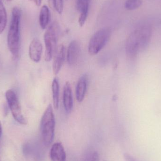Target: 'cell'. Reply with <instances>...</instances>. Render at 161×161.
I'll return each instance as SVG.
<instances>
[{
    "mask_svg": "<svg viewBox=\"0 0 161 161\" xmlns=\"http://www.w3.org/2000/svg\"><path fill=\"white\" fill-rule=\"evenodd\" d=\"M142 0H127L125 7L128 10H134L139 8L142 5Z\"/></svg>",
    "mask_w": 161,
    "mask_h": 161,
    "instance_id": "17",
    "label": "cell"
},
{
    "mask_svg": "<svg viewBox=\"0 0 161 161\" xmlns=\"http://www.w3.org/2000/svg\"><path fill=\"white\" fill-rule=\"evenodd\" d=\"M80 44L76 40L72 41L69 44L67 50V61L71 66H75L79 61L80 55Z\"/></svg>",
    "mask_w": 161,
    "mask_h": 161,
    "instance_id": "7",
    "label": "cell"
},
{
    "mask_svg": "<svg viewBox=\"0 0 161 161\" xmlns=\"http://www.w3.org/2000/svg\"><path fill=\"white\" fill-rule=\"evenodd\" d=\"M88 76L87 74H83L79 78L76 87V98L79 102H81L84 99L87 90Z\"/></svg>",
    "mask_w": 161,
    "mask_h": 161,
    "instance_id": "11",
    "label": "cell"
},
{
    "mask_svg": "<svg viewBox=\"0 0 161 161\" xmlns=\"http://www.w3.org/2000/svg\"><path fill=\"white\" fill-rule=\"evenodd\" d=\"M59 30L58 24L56 22H54L49 26L44 34L46 61H50L52 59L57 48Z\"/></svg>",
    "mask_w": 161,
    "mask_h": 161,
    "instance_id": "4",
    "label": "cell"
},
{
    "mask_svg": "<svg viewBox=\"0 0 161 161\" xmlns=\"http://www.w3.org/2000/svg\"><path fill=\"white\" fill-rule=\"evenodd\" d=\"M42 43L39 40L35 38L32 41L29 47V55L30 59L36 63L39 62L42 56Z\"/></svg>",
    "mask_w": 161,
    "mask_h": 161,
    "instance_id": "9",
    "label": "cell"
},
{
    "mask_svg": "<svg viewBox=\"0 0 161 161\" xmlns=\"http://www.w3.org/2000/svg\"><path fill=\"white\" fill-rule=\"evenodd\" d=\"M63 105L67 113L70 114L73 108V98L71 86L69 81L65 83L63 90Z\"/></svg>",
    "mask_w": 161,
    "mask_h": 161,
    "instance_id": "10",
    "label": "cell"
},
{
    "mask_svg": "<svg viewBox=\"0 0 161 161\" xmlns=\"http://www.w3.org/2000/svg\"><path fill=\"white\" fill-rule=\"evenodd\" d=\"M55 120L53 106L49 104L44 111L40 124V130L42 141L46 146L53 142L54 137Z\"/></svg>",
    "mask_w": 161,
    "mask_h": 161,
    "instance_id": "3",
    "label": "cell"
},
{
    "mask_svg": "<svg viewBox=\"0 0 161 161\" xmlns=\"http://www.w3.org/2000/svg\"><path fill=\"white\" fill-rule=\"evenodd\" d=\"M21 10L15 7L11 12V21L7 35L8 49L14 58L19 55L20 47V21Z\"/></svg>",
    "mask_w": 161,
    "mask_h": 161,
    "instance_id": "2",
    "label": "cell"
},
{
    "mask_svg": "<svg viewBox=\"0 0 161 161\" xmlns=\"http://www.w3.org/2000/svg\"><path fill=\"white\" fill-rule=\"evenodd\" d=\"M66 48L63 44L58 46L53 55V68L54 74H58L61 70L66 57Z\"/></svg>",
    "mask_w": 161,
    "mask_h": 161,
    "instance_id": "8",
    "label": "cell"
},
{
    "mask_svg": "<svg viewBox=\"0 0 161 161\" xmlns=\"http://www.w3.org/2000/svg\"><path fill=\"white\" fill-rule=\"evenodd\" d=\"M2 134V125H1V122H0V138H1V136Z\"/></svg>",
    "mask_w": 161,
    "mask_h": 161,
    "instance_id": "20",
    "label": "cell"
},
{
    "mask_svg": "<svg viewBox=\"0 0 161 161\" xmlns=\"http://www.w3.org/2000/svg\"><path fill=\"white\" fill-rule=\"evenodd\" d=\"M5 96L14 119L21 125H26L27 120L22 113L20 105L16 93L12 90H8L6 92Z\"/></svg>",
    "mask_w": 161,
    "mask_h": 161,
    "instance_id": "6",
    "label": "cell"
},
{
    "mask_svg": "<svg viewBox=\"0 0 161 161\" xmlns=\"http://www.w3.org/2000/svg\"><path fill=\"white\" fill-rule=\"evenodd\" d=\"M7 22L6 10L2 0H0V35L5 29Z\"/></svg>",
    "mask_w": 161,
    "mask_h": 161,
    "instance_id": "16",
    "label": "cell"
},
{
    "mask_svg": "<svg viewBox=\"0 0 161 161\" xmlns=\"http://www.w3.org/2000/svg\"><path fill=\"white\" fill-rule=\"evenodd\" d=\"M52 93L53 108L56 110H57L58 108L59 99V81L57 77L54 78L52 83Z\"/></svg>",
    "mask_w": 161,
    "mask_h": 161,
    "instance_id": "15",
    "label": "cell"
},
{
    "mask_svg": "<svg viewBox=\"0 0 161 161\" xmlns=\"http://www.w3.org/2000/svg\"><path fill=\"white\" fill-rule=\"evenodd\" d=\"M30 1L35 3V4L37 6H40L41 5L42 0H30Z\"/></svg>",
    "mask_w": 161,
    "mask_h": 161,
    "instance_id": "19",
    "label": "cell"
},
{
    "mask_svg": "<svg viewBox=\"0 0 161 161\" xmlns=\"http://www.w3.org/2000/svg\"><path fill=\"white\" fill-rule=\"evenodd\" d=\"M50 12L46 5L42 7L39 14V24L42 29H45L50 21Z\"/></svg>",
    "mask_w": 161,
    "mask_h": 161,
    "instance_id": "14",
    "label": "cell"
},
{
    "mask_svg": "<svg viewBox=\"0 0 161 161\" xmlns=\"http://www.w3.org/2000/svg\"><path fill=\"white\" fill-rule=\"evenodd\" d=\"M125 158L126 161H139L128 154H125Z\"/></svg>",
    "mask_w": 161,
    "mask_h": 161,
    "instance_id": "18",
    "label": "cell"
},
{
    "mask_svg": "<svg viewBox=\"0 0 161 161\" xmlns=\"http://www.w3.org/2000/svg\"><path fill=\"white\" fill-rule=\"evenodd\" d=\"M50 158L52 161H66V152L64 147L60 142L54 144L50 151Z\"/></svg>",
    "mask_w": 161,
    "mask_h": 161,
    "instance_id": "12",
    "label": "cell"
},
{
    "mask_svg": "<svg viewBox=\"0 0 161 161\" xmlns=\"http://www.w3.org/2000/svg\"><path fill=\"white\" fill-rule=\"evenodd\" d=\"M48 1H49L50 6H51L52 7V8H53V0H48Z\"/></svg>",
    "mask_w": 161,
    "mask_h": 161,
    "instance_id": "21",
    "label": "cell"
},
{
    "mask_svg": "<svg viewBox=\"0 0 161 161\" xmlns=\"http://www.w3.org/2000/svg\"><path fill=\"white\" fill-rule=\"evenodd\" d=\"M91 0H77V7L80 12L79 24L80 26H83L88 17Z\"/></svg>",
    "mask_w": 161,
    "mask_h": 161,
    "instance_id": "13",
    "label": "cell"
},
{
    "mask_svg": "<svg viewBox=\"0 0 161 161\" xmlns=\"http://www.w3.org/2000/svg\"><path fill=\"white\" fill-rule=\"evenodd\" d=\"M111 31L108 28H102L91 37L88 45V52L91 55L97 54L105 47L109 40Z\"/></svg>",
    "mask_w": 161,
    "mask_h": 161,
    "instance_id": "5",
    "label": "cell"
},
{
    "mask_svg": "<svg viewBox=\"0 0 161 161\" xmlns=\"http://www.w3.org/2000/svg\"><path fill=\"white\" fill-rule=\"evenodd\" d=\"M152 28L148 25H143L135 29L129 36L126 43L127 54L131 58L146 49L152 36Z\"/></svg>",
    "mask_w": 161,
    "mask_h": 161,
    "instance_id": "1",
    "label": "cell"
}]
</instances>
